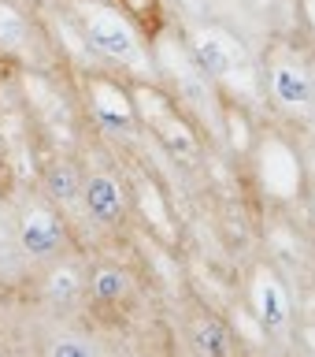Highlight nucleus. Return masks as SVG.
Segmentation results:
<instances>
[{"label": "nucleus", "instance_id": "1", "mask_svg": "<svg viewBox=\"0 0 315 357\" xmlns=\"http://www.w3.org/2000/svg\"><path fill=\"white\" fill-rule=\"evenodd\" d=\"M86 41L115 63H130L141 71L149 67V52L138 38V26L111 8H86Z\"/></svg>", "mask_w": 315, "mask_h": 357}, {"label": "nucleus", "instance_id": "2", "mask_svg": "<svg viewBox=\"0 0 315 357\" xmlns=\"http://www.w3.org/2000/svg\"><path fill=\"white\" fill-rule=\"evenodd\" d=\"M186 49L208 82H238L245 67H249L245 49L219 26H193L186 38Z\"/></svg>", "mask_w": 315, "mask_h": 357}, {"label": "nucleus", "instance_id": "3", "mask_svg": "<svg viewBox=\"0 0 315 357\" xmlns=\"http://www.w3.org/2000/svg\"><path fill=\"white\" fill-rule=\"evenodd\" d=\"M267 93L282 112L289 116H305L315 105V82H312V71L297 56L289 52H275L271 63H267Z\"/></svg>", "mask_w": 315, "mask_h": 357}, {"label": "nucleus", "instance_id": "4", "mask_svg": "<svg viewBox=\"0 0 315 357\" xmlns=\"http://www.w3.org/2000/svg\"><path fill=\"white\" fill-rule=\"evenodd\" d=\"M256 175L267 194L275 197H293L300 190V164H297V153L289 149L282 138H264L260 149H256Z\"/></svg>", "mask_w": 315, "mask_h": 357}, {"label": "nucleus", "instance_id": "5", "mask_svg": "<svg viewBox=\"0 0 315 357\" xmlns=\"http://www.w3.org/2000/svg\"><path fill=\"white\" fill-rule=\"evenodd\" d=\"M89 97H93L97 123L108 134L130 138V134L138 130V108H134V97L127 93V89H119L115 82H93L89 86Z\"/></svg>", "mask_w": 315, "mask_h": 357}, {"label": "nucleus", "instance_id": "6", "mask_svg": "<svg viewBox=\"0 0 315 357\" xmlns=\"http://www.w3.org/2000/svg\"><path fill=\"white\" fill-rule=\"evenodd\" d=\"M156 56H160V67L182 86L186 97H193L197 105H208V78L197 71L193 56H189L186 41L171 38V33H160V45H156Z\"/></svg>", "mask_w": 315, "mask_h": 357}, {"label": "nucleus", "instance_id": "7", "mask_svg": "<svg viewBox=\"0 0 315 357\" xmlns=\"http://www.w3.org/2000/svg\"><path fill=\"white\" fill-rule=\"evenodd\" d=\"M252 301H256V312L260 320L267 324L271 331H282L289 324V298H286V287L271 275H256V287H252Z\"/></svg>", "mask_w": 315, "mask_h": 357}, {"label": "nucleus", "instance_id": "8", "mask_svg": "<svg viewBox=\"0 0 315 357\" xmlns=\"http://www.w3.org/2000/svg\"><path fill=\"white\" fill-rule=\"evenodd\" d=\"M22 250H26L30 257H49L60 250V238H63V231H60V223H56L52 212H30L26 223H22Z\"/></svg>", "mask_w": 315, "mask_h": 357}, {"label": "nucleus", "instance_id": "9", "mask_svg": "<svg viewBox=\"0 0 315 357\" xmlns=\"http://www.w3.org/2000/svg\"><path fill=\"white\" fill-rule=\"evenodd\" d=\"M82 201H86L89 216L100 220V223L119 220V212H122V194H119V183L111 175H93L89 178L86 190H82Z\"/></svg>", "mask_w": 315, "mask_h": 357}, {"label": "nucleus", "instance_id": "10", "mask_svg": "<svg viewBox=\"0 0 315 357\" xmlns=\"http://www.w3.org/2000/svg\"><path fill=\"white\" fill-rule=\"evenodd\" d=\"M156 134H160V145L175 156V160L193 164L197 156H200V142H197L193 127H189L186 119H178L175 112H171V116H167L163 123H156Z\"/></svg>", "mask_w": 315, "mask_h": 357}, {"label": "nucleus", "instance_id": "11", "mask_svg": "<svg viewBox=\"0 0 315 357\" xmlns=\"http://www.w3.org/2000/svg\"><path fill=\"white\" fill-rule=\"evenodd\" d=\"M197 346L204 350V357H230L227 328H223V324H216V320L197 324Z\"/></svg>", "mask_w": 315, "mask_h": 357}, {"label": "nucleus", "instance_id": "12", "mask_svg": "<svg viewBox=\"0 0 315 357\" xmlns=\"http://www.w3.org/2000/svg\"><path fill=\"white\" fill-rule=\"evenodd\" d=\"M49 190H52V197L56 201H71L82 194V186H78V175H74V167H67V164H60V167H52L49 172Z\"/></svg>", "mask_w": 315, "mask_h": 357}, {"label": "nucleus", "instance_id": "13", "mask_svg": "<svg viewBox=\"0 0 315 357\" xmlns=\"http://www.w3.org/2000/svg\"><path fill=\"white\" fill-rule=\"evenodd\" d=\"M93 290H97V298L115 301V298L127 294V279H122V272H115V268H100L93 275Z\"/></svg>", "mask_w": 315, "mask_h": 357}, {"label": "nucleus", "instance_id": "14", "mask_svg": "<svg viewBox=\"0 0 315 357\" xmlns=\"http://www.w3.org/2000/svg\"><path fill=\"white\" fill-rule=\"evenodd\" d=\"M22 38H26V22L19 19V11L0 4V45H19Z\"/></svg>", "mask_w": 315, "mask_h": 357}, {"label": "nucleus", "instance_id": "15", "mask_svg": "<svg viewBox=\"0 0 315 357\" xmlns=\"http://www.w3.org/2000/svg\"><path fill=\"white\" fill-rule=\"evenodd\" d=\"M49 294H52L56 301L74 298V294H78V275L71 272V268H60V272L52 275V283H49Z\"/></svg>", "mask_w": 315, "mask_h": 357}, {"label": "nucleus", "instance_id": "16", "mask_svg": "<svg viewBox=\"0 0 315 357\" xmlns=\"http://www.w3.org/2000/svg\"><path fill=\"white\" fill-rule=\"evenodd\" d=\"M52 357H93V350L78 339H63V342L52 346Z\"/></svg>", "mask_w": 315, "mask_h": 357}, {"label": "nucleus", "instance_id": "17", "mask_svg": "<svg viewBox=\"0 0 315 357\" xmlns=\"http://www.w3.org/2000/svg\"><path fill=\"white\" fill-rule=\"evenodd\" d=\"M300 15H305V26L312 30V38H315V0H300Z\"/></svg>", "mask_w": 315, "mask_h": 357}, {"label": "nucleus", "instance_id": "18", "mask_svg": "<svg viewBox=\"0 0 315 357\" xmlns=\"http://www.w3.org/2000/svg\"><path fill=\"white\" fill-rule=\"evenodd\" d=\"M127 4H130L134 11H141V15H149V11L156 8V0H127Z\"/></svg>", "mask_w": 315, "mask_h": 357}, {"label": "nucleus", "instance_id": "19", "mask_svg": "<svg viewBox=\"0 0 315 357\" xmlns=\"http://www.w3.org/2000/svg\"><path fill=\"white\" fill-rule=\"evenodd\" d=\"M182 4H200V0H182Z\"/></svg>", "mask_w": 315, "mask_h": 357}]
</instances>
